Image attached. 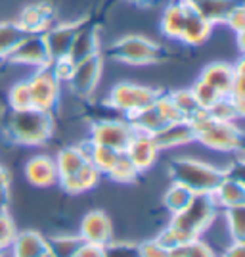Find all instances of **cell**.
Segmentation results:
<instances>
[{
    "label": "cell",
    "instance_id": "obj_1",
    "mask_svg": "<svg viewBox=\"0 0 245 257\" xmlns=\"http://www.w3.org/2000/svg\"><path fill=\"white\" fill-rule=\"evenodd\" d=\"M4 137L18 146H43L54 135V113L37 107L10 109L4 119Z\"/></svg>",
    "mask_w": 245,
    "mask_h": 257
},
{
    "label": "cell",
    "instance_id": "obj_2",
    "mask_svg": "<svg viewBox=\"0 0 245 257\" xmlns=\"http://www.w3.org/2000/svg\"><path fill=\"white\" fill-rule=\"evenodd\" d=\"M186 121L193 128L195 142H199L205 148L222 154L243 150V131L237 127V123L216 121L207 113V109H197Z\"/></svg>",
    "mask_w": 245,
    "mask_h": 257
},
{
    "label": "cell",
    "instance_id": "obj_3",
    "mask_svg": "<svg viewBox=\"0 0 245 257\" xmlns=\"http://www.w3.org/2000/svg\"><path fill=\"white\" fill-rule=\"evenodd\" d=\"M218 207L214 204L213 196L207 192H193L190 204L186 205L182 211L171 215L172 228L178 230V234L190 242L195 238H201V234L213 225L216 219Z\"/></svg>",
    "mask_w": 245,
    "mask_h": 257
},
{
    "label": "cell",
    "instance_id": "obj_4",
    "mask_svg": "<svg viewBox=\"0 0 245 257\" xmlns=\"http://www.w3.org/2000/svg\"><path fill=\"white\" fill-rule=\"evenodd\" d=\"M169 175L172 182H180L192 192L211 194L224 179L226 169H218L195 158H174L169 163Z\"/></svg>",
    "mask_w": 245,
    "mask_h": 257
},
{
    "label": "cell",
    "instance_id": "obj_5",
    "mask_svg": "<svg viewBox=\"0 0 245 257\" xmlns=\"http://www.w3.org/2000/svg\"><path fill=\"white\" fill-rule=\"evenodd\" d=\"M111 60L128 65H153L163 60V48L161 44L151 41L144 35H127L107 48Z\"/></svg>",
    "mask_w": 245,
    "mask_h": 257
},
{
    "label": "cell",
    "instance_id": "obj_6",
    "mask_svg": "<svg viewBox=\"0 0 245 257\" xmlns=\"http://www.w3.org/2000/svg\"><path fill=\"white\" fill-rule=\"evenodd\" d=\"M161 90L153 88L148 85H140V83H128V81H121L117 85L109 88L106 98V104L113 107L115 111L125 113V117L138 111L142 107L149 106L155 102V98L159 96Z\"/></svg>",
    "mask_w": 245,
    "mask_h": 257
},
{
    "label": "cell",
    "instance_id": "obj_7",
    "mask_svg": "<svg viewBox=\"0 0 245 257\" xmlns=\"http://www.w3.org/2000/svg\"><path fill=\"white\" fill-rule=\"evenodd\" d=\"M27 85L31 92L33 107L54 113V109L58 107V102H60V94H62V83L56 79L50 65L35 69V73L27 79Z\"/></svg>",
    "mask_w": 245,
    "mask_h": 257
},
{
    "label": "cell",
    "instance_id": "obj_8",
    "mask_svg": "<svg viewBox=\"0 0 245 257\" xmlns=\"http://www.w3.org/2000/svg\"><path fill=\"white\" fill-rule=\"evenodd\" d=\"M6 62L16 65H29V67H46L50 65V54L44 43L43 33H23L18 44L12 48Z\"/></svg>",
    "mask_w": 245,
    "mask_h": 257
},
{
    "label": "cell",
    "instance_id": "obj_9",
    "mask_svg": "<svg viewBox=\"0 0 245 257\" xmlns=\"http://www.w3.org/2000/svg\"><path fill=\"white\" fill-rule=\"evenodd\" d=\"M102 71H104V58L100 54H94L81 62H75L71 77L65 85L69 86V90L77 98H90L100 83Z\"/></svg>",
    "mask_w": 245,
    "mask_h": 257
},
{
    "label": "cell",
    "instance_id": "obj_10",
    "mask_svg": "<svg viewBox=\"0 0 245 257\" xmlns=\"http://www.w3.org/2000/svg\"><path fill=\"white\" fill-rule=\"evenodd\" d=\"M134 131L127 119H98L90 127L88 140L98 146H107L117 152H125Z\"/></svg>",
    "mask_w": 245,
    "mask_h": 257
},
{
    "label": "cell",
    "instance_id": "obj_11",
    "mask_svg": "<svg viewBox=\"0 0 245 257\" xmlns=\"http://www.w3.org/2000/svg\"><path fill=\"white\" fill-rule=\"evenodd\" d=\"M151 140L157 146V150L163 152L192 144V142H195V135H193V128L190 127V123L186 119H178V121L165 123L159 131H155L151 135Z\"/></svg>",
    "mask_w": 245,
    "mask_h": 257
},
{
    "label": "cell",
    "instance_id": "obj_12",
    "mask_svg": "<svg viewBox=\"0 0 245 257\" xmlns=\"http://www.w3.org/2000/svg\"><path fill=\"white\" fill-rule=\"evenodd\" d=\"M113 234V226H111V219L106 211L102 209H92L81 219L79 225V236L88 242V244H98V246H106L111 240Z\"/></svg>",
    "mask_w": 245,
    "mask_h": 257
},
{
    "label": "cell",
    "instance_id": "obj_13",
    "mask_svg": "<svg viewBox=\"0 0 245 257\" xmlns=\"http://www.w3.org/2000/svg\"><path fill=\"white\" fill-rule=\"evenodd\" d=\"M79 22H65V23H52L46 31L43 33L44 43L50 54V60L65 58L69 56V48L73 43V37L79 29Z\"/></svg>",
    "mask_w": 245,
    "mask_h": 257
},
{
    "label": "cell",
    "instance_id": "obj_14",
    "mask_svg": "<svg viewBox=\"0 0 245 257\" xmlns=\"http://www.w3.org/2000/svg\"><path fill=\"white\" fill-rule=\"evenodd\" d=\"M125 154L127 158L132 163L134 167L138 169L140 173L148 171L149 167H153V163L159 156V150L157 146L153 144V140L149 135H142V133H134L132 139L128 140L127 148H125Z\"/></svg>",
    "mask_w": 245,
    "mask_h": 257
},
{
    "label": "cell",
    "instance_id": "obj_15",
    "mask_svg": "<svg viewBox=\"0 0 245 257\" xmlns=\"http://www.w3.org/2000/svg\"><path fill=\"white\" fill-rule=\"evenodd\" d=\"M214 204L218 209H230V207H237V205H245V184L241 177L235 175H224V179L214 188L213 192Z\"/></svg>",
    "mask_w": 245,
    "mask_h": 257
},
{
    "label": "cell",
    "instance_id": "obj_16",
    "mask_svg": "<svg viewBox=\"0 0 245 257\" xmlns=\"http://www.w3.org/2000/svg\"><path fill=\"white\" fill-rule=\"evenodd\" d=\"M213 23L207 22L193 6H188L186 23H184V29H182V35L178 41L184 43L186 46H201L213 35Z\"/></svg>",
    "mask_w": 245,
    "mask_h": 257
},
{
    "label": "cell",
    "instance_id": "obj_17",
    "mask_svg": "<svg viewBox=\"0 0 245 257\" xmlns=\"http://www.w3.org/2000/svg\"><path fill=\"white\" fill-rule=\"evenodd\" d=\"M25 179L33 186L48 188L58 184V169L56 161L50 156H35L25 163Z\"/></svg>",
    "mask_w": 245,
    "mask_h": 257
},
{
    "label": "cell",
    "instance_id": "obj_18",
    "mask_svg": "<svg viewBox=\"0 0 245 257\" xmlns=\"http://www.w3.org/2000/svg\"><path fill=\"white\" fill-rule=\"evenodd\" d=\"M94 54H100V37L94 25H79V29L75 33L73 43L69 48V60L71 62H81L85 58H90Z\"/></svg>",
    "mask_w": 245,
    "mask_h": 257
},
{
    "label": "cell",
    "instance_id": "obj_19",
    "mask_svg": "<svg viewBox=\"0 0 245 257\" xmlns=\"http://www.w3.org/2000/svg\"><path fill=\"white\" fill-rule=\"evenodd\" d=\"M23 33H44L54 23V12L48 4H31L16 20Z\"/></svg>",
    "mask_w": 245,
    "mask_h": 257
},
{
    "label": "cell",
    "instance_id": "obj_20",
    "mask_svg": "<svg viewBox=\"0 0 245 257\" xmlns=\"http://www.w3.org/2000/svg\"><path fill=\"white\" fill-rule=\"evenodd\" d=\"M186 12H188V4H184L180 0H171L167 2L165 10L161 14V33L163 37L171 39V41H178L186 23Z\"/></svg>",
    "mask_w": 245,
    "mask_h": 257
},
{
    "label": "cell",
    "instance_id": "obj_21",
    "mask_svg": "<svg viewBox=\"0 0 245 257\" xmlns=\"http://www.w3.org/2000/svg\"><path fill=\"white\" fill-rule=\"evenodd\" d=\"M8 251L10 257H41L46 253V236L37 230L18 232Z\"/></svg>",
    "mask_w": 245,
    "mask_h": 257
},
{
    "label": "cell",
    "instance_id": "obj_22",
    "mask_svg": "<svg viewBox=\"0 0 245 257\" xmlns=\"http://www.w3.org/2000/svg\"><path fill=\"white\" fill-rule=\"evenodd\" d=\"M127 121L134 133H142V135H149V137L155 131H159L165 123H169L167 119L163 117L159 107L155 106V102L146 107H142L138 111H134V113H130V115H127Z\"/></svg>",
    "mask_w": 245,
    "mask_h": 257
},
{
    "label": "cell",
    "instance_id": "obj_23",
    "mask_svg": "<svg viewBox=\"0 0 245 257\" xmlns=\"http://www.w3.org/2000/svg\"><path fill=\"white\" fill-rule=\"evenodd\" d=\"M199 79L205 81L209 86H213L220 96H228L230 86H232V79H234V65L224 64V62L209 64L207 67H203Z\"/></svg>",
    "mask_w": 245,
    "mask_h": 257
},
{
    "label": "cell",
    "instance_id": "obj_24",
    "mask_svg": "<svg viewBox=\"0 0 245 257\" xmlns=\"http://www.w3.org/2000/svg\"><path fill=\"white\" fill-rule=\"evenodd\" d=\"M100 177H102V175H100L90 163H86L85 167H81L77 173L65 177V179H60L58 184L62 186V190H64L65 194H85L96 186L98 181H100Z\"/></svg>",
    "mask_w": 245,
    "mask_h": 257
},
{
    "label": "cell",
    "instance_id": "obj_25",
    "mask_svg": "<svg viewBox=\"0 0 245 257\" xmlns=\"http://www.w3.org/2000/svg\"><path fill=\"white\" fill-rule=\"evenodd\" d=\"M56 169H58V181L60 179H65L69 175L77 173L81 167H85L88 163V158H86L85 150L79 146H65L62 150L56 154Z\"/></svg>",
    "mask_w": 245,
    "mask_h": 257
},
{
    "label": "cell",
    "instance_id": "obj_26",
    "mask_svg": "<svg viewBox=\"0 0 245 257\" xmlns=\"http://www.w3.org/2000/svg\"><path fill=\"white\" fill-rule=\"evenodd\" d=\"M81 148L85 150L86 158H88V163H90L100 175H109V171L113 169V165H115V161H117L119 154H121V152L113 150V148L92 144L90 140H85V142L81 144Z\"/></svg>",
    "mask_w": 245,
    "mask_h": 257
},
{
    "label": "cell",
    "instance_id": "obj_27",
    "mask_svg": "<svg viewBox=\"0 0 245 257\" xmlns=\"http://www.w3.org/2000/svg\"><path fill=\"white\" fill-rule=\"evenodd\" d=\"M241 2L243 0H199L193 8L199 12L207 22L216 25V23H224L226 16Z\"/></svg>",
    "mask_w": 245,
    "mask_h": 257
},
{
    "label": "cell",
    "instance_id": "obj_28",
    "mask_svg": "<svg viewBox=\"0 0 245 257\" xmlns=\"http://www.w3.org/2000/svg\"><path fill=\"white\" fill-rule=\"evenodd\" d=\"M85 240L79 234H56L46 238V253L52 257H73Z\"/></svg>",
    "mask_w": 245,
    "mask_h": 257
},
{
    "label": "cell",
    "instance_id": "obj_29",
    "mask_svg": "<svg viewBox=\"0 0 245 257\" xmlns=\"http://www.w3.org/2000/svg\"><path fill=\"white\" fill-rule=\"evenodd\" d=\"M245 106L234 102L230 96H220L213 106L207 109V113L216 121H226V123H237L243 117Z\"/></svg>",
    "mask_w": 245,
    "mask_h": 257
},
{
    "label": "cell",
    "instance_id": "obj_30",
    "mask_svg": "<svg viewBox=\"0 0 245 257\" xmlns=\"http://www.w3.org/2000/svg\"><path fill=\"white\" fill-rule=\"evenodd\" d=\"M193 192L190 188H186L184 184H180V182H171V186L167 188V192L163 196V205H165V209L169 213L174 215L178 213V211H182L186 205L190 204Z\"/></svg>",
    "mask_w": 245,
    "mask_h": 257
},
{
    "label": "cell",
    "instance_id": "obj_31",
    "mask_svg": "<svg viewBox=\"0 0 245 257\" xmlns=\"http://www.w3.org/2000/svg\"><path fill=\"white\" fill-rule=\"evenodd\" d=\"M167 94H169L172 106L176 107V111L180 113L182 119H190L197 109H201V107L197 106V102H195V98H193L190 86H188V88L171 90V92H167Z\"/></svg>",
    "mask_w": 245,
    "mask_h": 257
},
{
    "label": "cell",
    "instance_id": "obj_32",
    "mask_svg": "<svg viewBox=\"0 0 245 257\" xmlns=\"http://www.w3.org/2000/svg\"><path fill=\"white\" fill-rule=\"evenodd\" d=\"M224 219L232 242H245V205L224 209Z\"/></svg>",
    "mask_w": 245,
    "mask_h": 257
},
{
    "label": "cell",
    "instance_id": "obj_33",
    "mask_svg": "<svg viewBox=\"0 0 245 257\" xmlns=\"http://www.w3.org/2000/svg\"><path fill=\"white\" fill-rule=\"evenodd\" d=\"M107 177H109L111 181L121 182V184H128V182H134L136 179H138L140 171L134 167V163L127 158V154L121 152L117 161H115V165H113V169L109 171Z\"/></svg>",
    "mask_w": 245,
    "mask_h": 257
},
{
    "label": "cell",
    "instance_id": "obj_34",
    "mask_svg": "<svg viewBox=\"0 0 245 257\" xmlns=\"http://www.w3.org/2000/svg\"><path fill=\"white\" fill-rule=\"evenodd\" d=\"M23 31L16 22H0V62H4L12 48L22 39Z\"/></svg>",
    "mask_w": 245,
    "mask_h": 257
},
{
    "label": "cell",
    "instance_id": "obj_35",
    "mask_svg": "<svg viewBox=\"0 0 245 257\" xmlns=\"http://www.w3.org/2000/svg\"><path fill=\"white\" fill-rule=\"evenodd\" d=\"M8 104H10V109H14V111L33 107L31 92H29L27 81H18L16 85L12 86L10 92H8Z\"/></svg>",
    "mask_w": 245,
    "mask_h": 257
},
{
    "label": "cell",
    "instance_id": "obj_36",
    "mask_svg": "<svg viewBox=\"0 0 245 257\" xmlns=\"http://www.w3.org/2000/svg\"><path fill=\"white\" fill-rule=\"evenodd\" d=\"M190 90H192L193 98H195L197 106L201 107V109H209V107L213 106L214 102L220 98V94L214 90L213 86H209L205 81H201V79H197V81L190 86Z\"/></svg>",
    "mask_w": 245,
    "mask_h": 257
},
{
    "label": "cell",
    "instance_id": "obj_37",
    "mask_svg": "<svg viewBox=\"0 0 245 257\" xmlns=\"http://www.w3.org/2000/svg\"><path fill=\"white\" fill-rule=\"evenodd\" d=\"M18 234V226L14 223L12 215L8 209H0V251H8L14 242V238Z\"/></svg>",
    "mask_w": 245,
    "mask_h": 257
},
{
    "label": "cell",
    "instance_id": "obj_38",
    "mask_svg": "<svg viewBox=\"0 0 245 257\" xmlns=\"http://www.w3.org/2000/svg\"><path fill=\"white\" fill-rule=\"evenodd\" d=\"M104 257H140V247L127 240H109L104 246Z\"/></svg>",
    "mask_w": 245,
    "mask_h": 257
},
{
    "label": "cell",
    "instance_id": "obj_39",
    "mask_svg": "<svg viewBox=\"0 0 245 257\" xmlns=\"http://www.w3.org/2000/svg\"><path fill=\"white\" fill-rule=\"evenodd\" d=\"M228 96L232 98L234 102L245 106V71H243V60H239L237 65H234V79H232V86Z\"/></svg>",
    "mask_w": 245,
    "mask_h": 257
},
{
    "label": "cell",
    "instance_id": "obj_40",
    "mask_svg": "<svg viewBox=\"0 0 245 257\" xmlns=\"http://www.w3.org/2000/svg\"><path fill=\"white\" fill-rule=\"evenodd\" d=\"M224 25H226L228 29H232L237 37H243V33H245V8H243V2H241V4H237L234 10L226 16Z\"/></svg>",
    "mask_w": 245,
    "mask_h": 257
},
{
    "label": "cell",
    "instance_id": "obj_41",
    "mask_svg": "<svg viewBox=\"0 0 245 257\" xmlns=\"http://www.w3.org/2000/svg\"><path fill=\"white\" fill-rule=\"evenodd\" d=\"M73 62L65 56V58H58V60H52L50 62V69H52V73L56 75V79L64 85L69 81V77H71V71H73Z\"/></svg>",
    "mask_w": 245,
    "mask_h": 257
},
{
    "label": "cell",
    "instance_id": "obj_42",
    "mask_svg": "<svg viewBox=\"0 0 245 257\" xmlns=\"http://www.w3.org/2000/svg\"><path fill=\"white\" fill-rule=\"evenodd\" d=\"M155 240H157L163 247H167V249H171V247H174V246H178V244H184V242H186V240L178 234V230H176V228H172L171 225L165 226L159 234L155 236Z\"/></svg>",
    "mask_w": 245,
    "mask_h": 257
},
{
    "label": "cell",
    "instance_id": "obj_43",
    "mask_svg": "<svg viewBox=\"0 0 245 257\" xmlns=\"http://www.w3.org/2000/svg\"><path fill=\"white\" fill-rule=\"evenodd\" d=\"M186 257H216L214 249L205 240L195 238L188 242V249H186Z\"/></svg>",
    "mask_w": 245,
    "mask_h": 257
},
{
    "label": "cell",
    "instance_id": "obj_44",
    "mask_svg": "<svg viewBox=\"0 0 245 257\" xmlns=\"http://www.w3.org/2000/svg\"><path fill=\"white\" fill-rule=\"evenodd\" d=\"M138 247H140V257H169V249L161 246L155 238L142 242V244H138Z\"/></svg>",
    "mask_w": 245,
    "mask_h": 257
},
{
    "label": "cell",
    "instance_id": "obj_45",
    "mask_svg": "<svg viewBox=\"0 0 245 257\" xmlns=\"http://www.w3.org/2000/svg\"><path fill=\"white\" fill-rule=\"evenodd\" d=\"M10 194V173L0 163V209H8Z\"/></svg>",
    "mask_w": 245,
    "mask_h": 257
},
{
    "label": "cell",
    "instance_id": "obj_46",
    "mask_svg": "<svg viewBox=\"0 0 245 257\" xmlns=\"http://www.w3.org/2000/svg\"><path fill=\"white\" fill-rule=\"evenodd\" d=\"M73 257H104V246L83 242V244L79 246V249L75 251Z\"/></svg>",
    "mask_w": 245,
    "mask_h": 257
},
{
    "label": "cell",
    "instance_id": "obj_47",
    "mask_svg": "<svg viewBox=\"0 0 245 257\" xmlns=\"http://www.w3.org/2000/svg\"><path fill=\"white\" fill-rule=\"evenodd\" d=\"M220 257H245V242H230Z\"/></svg>",
    "mask_w": 245,
    "mask_h": 257
},
{
    "label": "cell",
    "instance_id": "obj_48",
    "mask_svg": "<svg viewBox=\"0 0 245 257\" xmlns=\"http://www.w3.org/2000/svg\"><path fill=\"white\" fill-rule=\"evenodd\" d=\"M186 249H188V242L184 244H178L169 249V257H186Z\"/></svg>",
    "mask_w": 245,
    "mask_h": 257
},
{
    "label": "cell",
    "instance_id": "obj_49",
    "mask_svg": "<svg viewBox=\"0 0 245 257\" xmlns=\"http://www.w3.org/2000/svg\"><path fill=\"white\" fill-rule=\"evenodd\" d=\"M128 2H132V4H136V6H148L153 0H128Z\"/></svg>",
    "mask_w": 245,
    "mask_h": 257
},
{
    "label": "cell",
    "instance_id": "obj_50",
    "mask_svg": "<svg viewBox=\"0 0 245 257\" xmlns=\"http://www.w3.org/2000/svg\"><path fill=\"white\" fill-rule=\"evenodd\" d=\"M180 2H184V4H188V6H195L199 0H180Z\"/></svg>",
    "mask_w": 245,
    "mask_h": 257
},
{
    "label": "cell",
    "instance_id": "obj_51",
    "mask_svg": "<svg viewBox=\"0 0 245 257\" xmlns=\"http://www.w3.org/2000/svg\"><path fill=\"white\" fill-rule=\"evenodd\" d=\"M41 257H52V255H48V253H44V255H41Z\"/></svg>",
    "mask_w": 245,
    "mask_h": 257
},
{
    "label": "cell",
    "instance_id": "obj_52",
    "mask_svg": "<svg viewBox=\"0 0 245 257\" xmlns=\"http://www.w3.org/2000/svg\"><path fill=\"white\" fill-rule=\"evenodd\" d=\"M0 257H2V251H0Z\"/></svg>",
    "mask_w": 245,
    "mask_h": 257
}]
</instances>
